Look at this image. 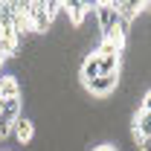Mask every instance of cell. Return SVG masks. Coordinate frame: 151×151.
<instances>
[{"label":"cell","mask_w":151,"mask_h":151,"mask_svg":"<svg viewBox=\"0 0 151 151\" xmlns=\"http://www.w3.org/2000/svg\"><path fill=\"white\" fill-rule=\"evenodd\" d=\"M23 87H20L18 76L12 73H0V99H20Z\"/></svg>","instance_id":"obj_1"},{"label":"cell","mask_w":151,"mask_h":151,"mask_svg":"<svg viewBox=\"0 0 151 151\" xmlns=\"http://www.w3.org/2000/svg\"><path fill=\"white\" fill-rule=\"evenodd\" d=\"M90 93H96V96H108V93H113L116 87H119V73L116 76H99L96 81H90V84H84Z\"/></svg>","instance_id":"obj_2"},{"label":"cell","mask_w":151,"mask_h":151,"mask_svg":"<svg viewBox=\"0 0 151 151\" xmlns=\"http://www.w3.org/2000/svg\"><path fill=\"white\" fill-rule=\"evenodd\" d=\"M99 76H102V61H99L96 52H90V55L81 61V81L90 84V81H96Z\"/></svg>","instance_id":"obj_3"},{"label":"cell","mask_w":151,"mask_h":151,"mask_svg":"<svg viewBox=\"0 0 151 151\" xmlns=\"http://www.w3.org/2000/svg\"><path fill=\"white\" fill-rule=\"evenodd\" d=\"M12 134H15L18 142H32V137H35V125H32V119H23V116H20L18 122L12 125Z\"/></svg>","instance_id":"obj_4"},{"label":"cell","mask_w":151,"mask_h":151,"mask_svg":"<svg viewBox=\"0 0 151 151\" xmlns=\"http://www.w3.org/2000/svg\"><path fill=\"white\" fill-rule=\"evenodd\" d=\"M9 134H12V125H9L6 119H0V139H6Z\"/></svg>","instance_id":"obj_5"}]
</instances>
